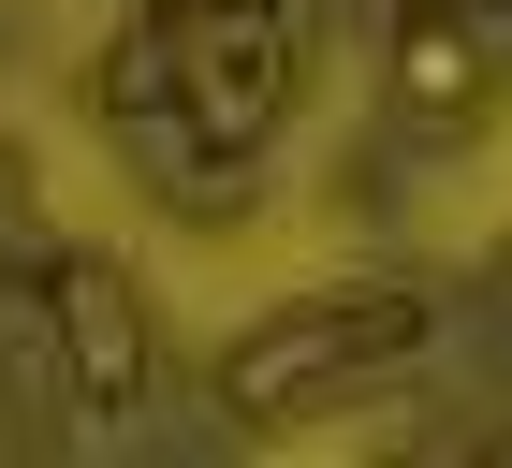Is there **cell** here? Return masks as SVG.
<instances>
[{
    "label": "cell",
    "mask_w": 512,
    "mask_h": 468,
    "mask_svg": "<svg viewBox=\"0 0 512 468\" xmlns=\"http://www.w3.org/2000/svg\"><path fill=\"white\" fill-rule=\"evenodd\" d=\"M410 351H425V293H381V278L293 293V308H264L235 351H220V410H235V425H308V410H337V395L395 381Z\"/></svg>",
    "instance_id": "6da1fadb"
},
{
    "label": "cell",
    "mask_w": 512,
    "mask_h": 468,
    "mask_svg": "<svg viewBox=\"0 0 512 468\" xmlns=\"http://www.w3.org/2000/svg\"><path fill=\"white\" fill-rule=\"evenodd\" d=\"M161 74H176V117L205 147H264L278 103H293V15L278 0H161L147 15Z\"/></svg>",
    "instance_id": "7a4b0ae2"
},
{
    "label": "cell",
    "mask_w": 512,
    "mask_h": 468,
    "mask_svg": "<svg viewBox=\"0 0 512 468\" xmlns=\"http://www.w3.org/2000/svg\"><path fill=\"white\" fill-rule=\"evenodd\" d=\"M59 366H74V395L118 425V410H147V293H132L103 249H74L59 264Z\"/></svg>",
    "instance_id": "3957f363"
},
{
    "label": "cell",
    "mask_w": 512,
    "mask_h": 468,
    "mask_svg": "<svg viewBox=\"0 0 512 468\" xmlns=\"http://www.w3.org/2000/svg\"><path fill=\"white\" fill-rule=\"evenodd\" d=\"M483 88H498V59H483V30H469V0H425V15L395 30V117L454 147V132H469V117H483Z\"/></svg>",
    "instance_id": "277c9868"
},
{
    "label": "cell",
    "mask_w": 512,
    "mask_h": 468,
    "mask_svg": "<svg viewBox=\"0 0 512 468\" xmlns=\"http://www.w3.org/2000/svg\"><path fill=\"white\" fill-rule=\"evenodd\" d=\"M469 15H483V0H469Z\"/></svg>",
    "instance_id": "5b68a950"
}]
</instances>
